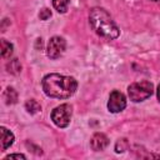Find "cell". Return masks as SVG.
Returning <instances> with one entry per match:
<instances>
[{
    "label": "cell",
    "mask_w": 160,
    "mask_h": 160,
    "mask_svg": "<svg viewBox=\"0 0 160 160\" xmlns=\"http://www.w3.org/2000/svg\"><path fill=\"white\" fill-rule=\"evenodd\" d=\"M25 109H26V111L29 114H36V112H39L41 110V106L35 99H29L25 102Z\"/></svg>",
    "instance_id": "11"
},
{
    "label": "cell",
    "mask_w": 160,
    "mask_h": 160,
    "mask_svg": "<svg viewBox=\"0 0 160 160\" xmlns=\"http://www.w3.org/2000/svg\"><path fill=\"white\" fill-rule=\"evenodd\" d=\"M8 159H22V160H25L26 156L22 154H10V155L5 156V160H8Z\"/></svg>",
    "instance_id": "16"
},
{
    "label": "cell",
    "mask_w": 160,
    "mask_h": 160,
    "mask_svg": "<svg viewBox=\"0 0 160 160\" xmlns=\"http://www.w3.org/2000/svg\"><path fill=\"white\" fill-rule=\"evenodd\" d=\"M12 50H14L12 44L6 41L5 39H1V56L4 59H9L12 55Z\"/></svg>",
    "instance_id": "10"
},
{
    "label": "cell",
    "mask_w": 160,
    "mask_h": 160,
    "mask_svg": "<svg viewBox=\"0 0 160 160\" xmlns=\"http://www.w3.org/2000/svg\"><path fill=\"white\" fill-rule=\"evenodd\" d=\"M109 145V139L102 132H95L90 140V146L94 151H101Z\"/></svg>",
    "instance_id": "7"
},
{
    "label": "cell",
    "mask_w": 160,
    "mask_h": 160,
    "mask_svg": "<svg viewBox=\"0 0 160 160\" xmlns=\"http://www.w3.org/2000/svg\"><path fill=\"white\" fill-rule=\"evenodd\" d=\"M69 4H70V0H52V6L60 14H64L68 11Z\"/></svg>",
    "instance_id": "12"
},
{
    "label": "cell",
    "mask_w": 160,
    "mask_h": 160,
    "mask_svg": "<svg viewBox=\"0 0 160 160\" xmlns=\"http://www.w3.org/2000/svg\"><path fill=\"white\" fill-rule=\"evenodd\" d=\"M152 92H154V85H152V82H150L148 80L132 82L128 88V95H129L130 100L134 102H140V101L146 100L148 98H150L152 95Z\"/></svg>",
    "instance_id": "3"
},
{
    "label": "cell",
    "mask_w": 160,
    "mask_h": 160,
    "mask_svg": "<svg viewBox=\"0 0 160 160\" xmlns=\"http://www.w3.org/2000/svg\"><path fill=\"white\" fill-rule=\"evenodd\" d=\"M128 148H129V142L126 139H119L115 144V151L116 152H122V151L128 150Z\"/></svg>",
    "instance_id": "14"
},
{
    "label": "cell",
    "mask_w": 160,
    "mask_h": 160,
    "mask_svg": "<svg viewBox=\"0 0 160 160\" xmlns=\"http://www.w3.org/2000/svg\"><path fill=\"white\" fill-rule=\"evenodd\" d=\"M4 99H5V102L8 105H12L18 101V92L14 88H6L5 92H4Z\"/></svg>",
    "instance_id": "9"
},
{
    "label": "cell",
    "mask_w": 160,
    "mask_h": 160,
    "mask_svg": "<svg viewBox=\"0 0 160 160\" xmlns=\"http://www.w3.org/2000/svg\"><path fill=\"white\" fill-rule=\"evenodd\" d=\"M66 49V41L64 40V38L61 36H52L49 42H48V48H46V54L50 59L55 60L59 59L64 51Z\"/></svg>",
    "instance_id": "5"
},
{
    "label": "cell",
    "mask_w": 160,
    "mask_h": 160,
    "mask_svg": "<svg viewBox=\"0 0 160 160\" xmlns=\"http://www.w3.org/2000/svg\"><path fill=\"white\" fill-rule=\"evenodd\" d=\"M89 22L92 30L106 40H114L120 35V29L112 20L111 15L102 8H92L89 14Z\"/></svg>",
    "instance_id": "2"
},
{
    "label": "cell",
    "mask_w": 160,
    "mask_h": 160,
    "mask_svg": "<svg viewBox=\"0 0 160 160\" xmlns=\"http://www.w3.org/2000/svg\"><path fill=\"white\" fill-rule=\"evenodd\" d=\"M152 1H158V0H152Z\"/></svg>",
    "instance_id": "18"
},
{
    "label": "cell",
    "mask_w": 160,
    "mask_h": 160,
    "mask_svg": "<svg viewBox=\"0 0 160 160\" xmlns=\"http://www.w3.org/2000/svg\"><path fill=\"white\" fill-rule=\"evenodd\" d=\"M41 86L44 92L55 99H69L78 89V81L72 76L60 74H48L42 78Z\"/></svg>",
    "instance_id": "1"
},
{
    "label": "cell",
    "mask_w": 160,
    "mask_h": 160,
    "mask_svg": "<svg viewBox=\"0 0 160 160\" xmlns=\"http://www.w3.org/2000/svg\"><path fill=\"white\" fill-rule=\"evenodd\" d=\"M72 116V106L70 104H61L52 109L51 111V120L58 128H66L70 124Z\"/></svg>",
    "instance_id": "4"
},
{
    "label": "cell",
    "mask_w": 160,
    "mask_h": 160,
    "mask_svg": "<svg viewBox=\"0 0 160 160\" xmlns=\"http://www.w3.org/2000/svg\"><path fill=\"white\" fill-rule=\"evenodd\" d=\"M156 95H158V100H159V102H160V84H159V86H158V90H156Z\"/></svg>",
    "instance_id": "17"
},
{
    "label": "cell",
    "mask_w": 160,
    "mask_h": 160,
    "mask_svg": "<svg viewBox=\"0 0 160 160\" xmlns=\"http://www.w3.org/2000/svg\"><path fill=\"white\" fill-rule=\"evenodd\" d=\"M50 16H51V11H50V9H48V8L41 9L40 12H39V18H40V20H48Z\"/></svg>",
    "instance_id": "15"
},
{
    "label": "cell",
    "mask_w": 160,
    "mask_h": 160,
    "mask_svg": "<svg viewBox=\"0 0 160 160\" xmlns=\"http://www.w3.org/2000/svg\"><path fill=\"white\" fill-rule=\"evenodd\" d=\"M126 108V98L125 95L119 91V90H112L109 95V101H108V109L110 112L116 114L122 111Z\"/></svg>",
    "instance_id": "6"
},
{
    "label": "cell",
    "mask_w": 160,
    "mask_h": 160,
    "mask_svg": "<svg viewBox=\"0 0 160 160\" xmlns=\"http://www.w3.org/2000/svg\"><path fill=\"white\" fill-rule=\"evenodd\" d=\"M8 71L11 74H19L21 71V64L19 62L18 59L10 60V62L8 64Z\"/></svg>",
    "instance_id": "13"
},
{
    "label": "cell",
    "mask_w": 160,
    "mask_h": 160,
    "mask_svg": "<svg viewBox=\"0 0 160 160\" xmlns=\"http://www.w3.org/2000/svg\"><path fill=\"white\" fill-rule=\"evenodd\" d=\"M0 132H1V150L4 151V150H6L8 148H10L12 145V142L15 140V136L10 130H8L4 126L0 128Z\"/></svg>",
    "instance_id": "8"
}]
</instances>
